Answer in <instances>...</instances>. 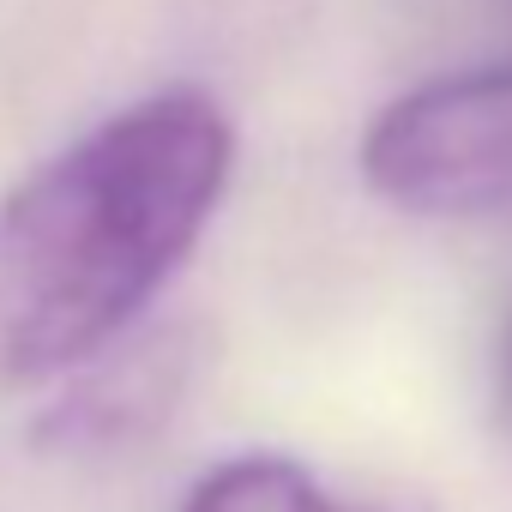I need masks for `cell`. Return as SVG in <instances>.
<instances>
[{
  "label": "cell",
  "instance_id": "cell-2",
  "mask_svg": "<svg viewBox=\"0 0 512 512\" xmlns=\"http://www.w3.org/2000/svg\"><path fill=\"white\" fill-rule=\"evenodd\" d=\"M362 181L416 217H512V61L392 97L362 133Z\"/></svg>",
  "mask_w": 512,
  "mask_h": 512
},
{
  "label": "cell",
  "instance_id": "cell-4",
  "mask_svg": "<svg viewBox=\"0 0 512 512\" xmlns=\"http://www.w3.org/2000/svg\"><path fill=\"white\" fill-rule=\"evenodd\" d=\"M506 386H512V338H506Z\"/></svg>",
  "mask_w": 512,
  "mask_h": 512
},
{
  "label": "cell",
  "instance_id": "cell-1",
  "mask_svg": "<svg viewBox=\"0 0 512 512\" xmlns=\"http://www.w3.org/2000/svg\"><path fill=\"white\" fill-rule=\"evenodd\" d=\"M229 169L235 127L193 85L37 163L0 199V380H61L121 344L199 247Z\"/></svg>",
  "mask_w": 512,
  "mask_h": 512
},
{
  "label": "cell",
  "instance_id": "cell-3",
  "mask_svg": "<svg viewBox=\"0 0 512 512\" xmlns=\"http://www.w3.org/2000/svg\"><path fill=\"white\" fill-rule=\"evenodd\" d=\"M175 512H398V506L338 494L332 482H320L308 464L284 452H241V458L211 464L181 494Z\"/></svg>",
  "mask_w": 512,
  "mask_h": 512
}]
</instances>
